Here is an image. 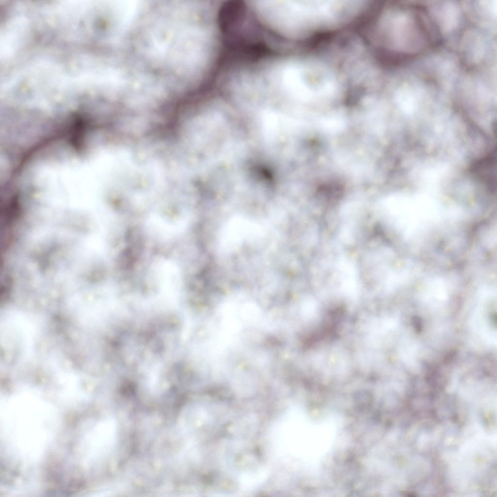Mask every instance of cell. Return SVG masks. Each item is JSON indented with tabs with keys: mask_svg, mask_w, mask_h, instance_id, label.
<instances>
[{
	"mask_svg": "<svg viewBox=\"0 0 497 497\" xmlns=\"http://www.w3.org/2000/svg\"><path fill=\"white\" fill-rule=\"evenodd\" d=\"M382 21V39L401 62L410 61L430 50L437 42L438 31L422 5L399 4Z\"/></svg>",
	"mask_w": 497,
	"mask_h": 497,
	"instance_id": "obj_1",
	"label": "cell"
},
{
	"mask_svg": "<svg viewBox=\"0 0 497 497\" xmlns=\"http://www.w3.org/2000/svg\"><path fill=\"white\" fill-rule=\"evenodd\" d=\"M263 228L256 221L243 215H234L222 226L218 238L219 248L222 252H230L244 242L260 236Z\"/></svg>",
	"mask_w": 497,
	"mask_h": 497,
	"instance_id": "obj_2",
	"label": "cell"
}]
</instances>
